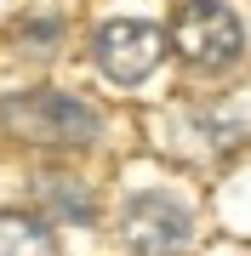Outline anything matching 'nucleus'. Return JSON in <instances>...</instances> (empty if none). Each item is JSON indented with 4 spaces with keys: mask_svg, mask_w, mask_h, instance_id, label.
Here are the masks:
<instances>
[{
    "mask_svg": "<svg viewBox=\"0 0 251 256\" xmlns=\"http://www.w3.org/2000/svg\"><path fill=\"white\" fill-rule=\"evenodd\" d=\"M0 131L29 148H92L103 137V114L75 92L29 86V92L0 97Z\"/></svg>",
    "mask_w": 251,
    "mask_h": 256,
    "instance_id": "nucleus-1",
    "label": "nucleus"
},
{
    "mask_svg": "<svg viewBox=\"0 0 251 256\" xmlns=\"http://www.w3.org/2000/svg\"><path fill=\"white\" fill-rule=\"evenodd\" d=\"M35 194H40V205H46V216L52 222H69V228H92L97 222V200H92V188L80 182V176H35Z\"/></svg>",
    "mask_w": 251,
    "mask_h": 256,
    "instance_id": "nucleus-5",
    "label": "nucleus"
},
{
    "mask_svg": "<svg viewBox=\"0 0 251 256\" xmlns=\"http://www.w3.org/2000/svg\"><path fill=\"white\" fill-rule=\"evenodd\" d=\"M166 28L143 23V18H109L92 34V63L109 74L114 86H143L149 74L166 63Z\"/></svg>",
    "mask_w": 251,
    "mask_h": 256,
    "instance_id": "nucleus-4",
    "label": "nucleus"
},
{
    "mask_svg": "<svg viewBox=\"0 0 251 256\" xmlns=\"http://www.w3.org/2000/svg\"><path fill=\"white\" fill-rule=\"evenodd\" d=\"M57 40H63V18H23L18 23L23 52H57Z\"/></svg>",
    "mask_w": 251,
    "mask_h": 256,
    "instance_id": "nucleus-7",
    "label": "nucleus"
},
{
    "mask_svg": "<svg viewBox=\"0 0 251 256\" xmlns=\"http://www.w3.org/2000/svg\"><path fill=\"white\" fill-rule=\"evenodd\" d=\"M166 46L183 57L194 74H223L245 57V23L234 18V6L223 0H183L171 18Z\"/></svg>",
    "mask_w": 251,
    "mask_h": 256,
    "instance_id": "nucleus-2",
    "label": "nucleus"
},
{
    "mask_svg": "<svg viewBox=\"0 0 251 256\" xmlns=\"http://www.w3.org/2000/svg\"><path fill=\"white\" fill-rule=\"evenodd\" d=\"M0 256H57L52 222L29 210H0Z\"/></svg>",
    "mask_w": 251,
    "mask_h": 256,
    "instance_id": "nucleus-6",
    "label": "nucleus"
},
{
    "mask_svg": "<svg viewBox=\"0 0 251 256\" xmlns=\"http://www.w3.org/2000/svg\"><path fill=\"white\" fill-rule=\"evenodd\" d=\"M120 239L131 256H183L194 239V210L166 188H143L120 210Z\"/></svg>",
    "mask_w": 251,
    "mask_h": 256,
    "instance_id": "nucleus-3",
    "label": "nucleus"
}]
</instances>
